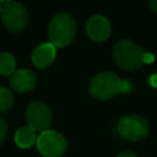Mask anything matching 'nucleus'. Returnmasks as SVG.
I'll use <instances>...</instances> for the list:
<instances>
[{"mask_svg":"<svg viewBox=\"0 0 157 157\" xmlns=\"http://www.w3.org/2000/svg\"><path fill=\"white\" fill-rule=\"evenodd\" d=\"M132 85L128 80H121L112 71H103L92 77L88 91L90 94L98 101H107L118 93H129Z\"/></svg>","mask_w":157,"mask_h":157,"instance_id":"nucleus-1","label":"nucleus"},{"mask_svg":"<svg viewBox=\"0 0 157 157\" xmlns=\"http://www.w3.org/2000/svg\"><path fill=\"white\" fill-rule=\"evenodd\" d=\"M48 36L56 48L69 45L76 36V22L67 12L56 13L49 22Z\"/></svg>","mask_w":157,"mask_h":157,"instance_id":"nucleus-2","label":"nucleus"},{"mask_svg":"<svg viewBox=\"0 0 157 157\" xmlns=\"http://www.w3.org/2000/svg\"><path fill=\"white\" fill-rule=\"evenodd\" d=\"M113 58L115 64L128 71L139 69L145 61V53L140 45L130 39H121L113 48Z\"/></svg>","mask_w":157,"mask_h":157,"instance_id":"nucleus-3","label":"nucleus"},{"mask_svg":"<svg viewBox=\"0 0 157 157\" xmlns=\"http://www.w3.org/2000/svg\"><path fill=\"white\" fill-rule=\"evenodd\" d=\"M1 20L7 31L20 33L28 25V11L18 1H11L2 6Z\"/></svg>","mask_w":157,"mask_h":157,"instance_id":"nucleus-4","label":"nucleus"},{"mask_svg":"<svg viewBox=\"0 0 157 157\" xmlns=\"http://www.w3.org/2000/svg\"><path fill=\"white\" fill-rule=\"evenodd\" d=\"M37 148L45 157H61L67 148L66 139L55 130H45L37 139Z\"/></svg>","mask_w":157,"mask_h":157,"instance_id":"nucleus-5","label":"nucleus"},{"mask_svg":"<svg viewBox=\"0 0 157 157\" xmlns=\"http://www.w3.org/2000/svg\"><path fill=\"white\" fill-rule=\"evenodd\" d=\"M118 134L129 141H140L145 139L148 134V124L147 121L135 114L123 117L117 125Z\"/></svg>","mask_w":157,"mask_h":157,"instance_id":"nucleus-6","label":"nucleus"},{"mask_svg":"<svg viewBox=\"0 0 157 157\" xmlns=\"http://www.w3.org/2000/svg\"><path fill=\"white\" fill-rule=\"evenodd\" d=\"M25 117H26L28 126L40 132L48 130L53 120L50 108L42 101L31 102L26 108Z\"/></svg>","mask_w":157,"mask_h":157,"instance_id":"nucleus-7","label":"nucleus"},{"mask_svg":"<svg viewBox=\"0 0 157 157\" xmlns=\"http://www.w3.org/2000/svg\"><path fill=\"white\" fill-rule=\"evenodd\" d=\"M9 83L10 87L18 93L29 92L37 85V76L29 69H18L10 76Z\"/></svg>","mask_w":157,"mask_h":157,"instance_id":"nucleus-8","label":"nucleus"},{"mask_svg":"<svg viewBox=\"0 0 157 157\" xmlns=\"http://www.w3.org/2000/svg\"><path fill=\"white\" fill-rule=\"evenodd\" d=\"M86 31L92 40L104 42L110 36V23L105 17L101 15H94L90 17L86 25Z\"/></svg>","mask_w":157,"mask_h":157,"instance_id":"nucleus-9","label":"nucleus"},{"mask_svg":"<svg viewBox=\"0 0 157 157\" xmlns=\"http://www.w3.org/2000/svg\"><path fill=\"white\" fill-rule=\"evenodd\" d=\"M56 56V47L48 42L39 44L32 53V63L38 69H47L49 67Z\"/></svg>","mask_w":157,"mask_h":157,"instance_id":"nucleus-10","label":"nucleus"},{"mask_svg":"<svg viewBox=\"0 0 157 157\" xmlns=\"http://www.w3.org/2000/svg\"><path fill=\"white\" fill-rule=\"evenodd\" d=\"M36 130L32 129L31 126H21L20 129L16 130L15 132V144L20 148H29L33 146L34 142H37V136H36Z\"/></svg>","mask_w":157,"mask_h":157,"instance_id":"nucleus-11","label":"nucleus"},{"mask_svg":"<svg viewBox=\"0 0 157 157\" xmlns=\"http://www.w3.org/2000/svg\"><path fill=\"white\" fill-rule=\"evenodd\" d=\"M16 60L12 54L5 52L0 54V74L4 76H10L12 75L16 70Z\"/></svg>","mask_w":157,"mask_h":157,"instance_id":"nucleus-12","label":"nucleus"},{"mask_svg":"<svg viewBox=\"0 0 157 157\" xmlns=\"http://www.w3.org/2000/svg\"><path fill=\"white\" fill-rule=\"evenodd\" d=\"M13 105V96L6 87H0V114L9 112Z\"/></svg>","mask_w":157,"mask_h":157,"instance_id":"nucleus-13","label":"nucleus"},{"mask_svg":"<svg viewBox=\"0 0 157 157\" xmlns=\"http://www.w3.org/2000/svg\"><path fill=\"white\" fill-rule=\"evenodd\" d=\"M6 136H7V124L2 118H0V145L5 141Z\"/></svg>","mask_w":157,"mask_h":157,"instance_id":"nucleus-14","label":"nucleus"},{"mask_svg":"<svg viewBox=\"0 0 157 157\" xmlns=\"http://www.w3.org/2000/svg\"><path fill=\"white\" fill-rule=\"evenodd\" d=\"M150 85L155 88H157V74H153L150 76Z\"/></svg>","mask_w":157,"mask_h":157,"instance_id":"nucleus-15","label":"nucleus"},{"mask_svg":"<svg viewBox=\"0 0 157 157\" xmlns=\"http://www.w3.org/2000/svg\"><path fill=\"white\" fill-rule=\"evenodd\" d=\"M148 2H150V7H151V10H152L153 12L157 13V0H148Z\"/></svg>","mask_w":157,"mask_h":157,"instance_id":"nucleus-16","label":"nucleus"},{"mask_svg":"<svg viewBox=\"0 0 157 157\" xmlns=\"http://www.w3.org/2000/svg\"><path fill=\"white\" fill-rule=\"evenodd\" d=\"M118 157H137L135 153H132V152H130V151H125V152H121Z\"/></svg>","mask_w":157,"mask_h":157,"instance_id":"nucleus-17","label":"nucleus"},{"mask_svg":"<svg viewBox=\"0 0 157 157\" xmlns=\"http://www.w3.org/2000/svg\"><path fill=\"white\" fill-rule=\"evenodd\" d=\"M152 60H153V56H152V55L145 54V58H144V61H145V63H150V61H152Z\"/></svg>","mask_w":157,"mask_h":157,"instance_id":"nucleus-18","label":"nucleus"},{"mask_svg":"<svg viewBox=\"0 0 157 157\" xmlns=\"http://www.w3.org/2000/svg\"><path fill=\"white\" fill-rule=\"evenodd\" d=\"M12 0H0V2H5V4H7V2H11Z\"/></svg>","mask_w":157,"mask_h":157,"instance_id":"nucleus-19","label":"nucleus"},{"mask_svg":"<svg viewBox=\"0 0 157 157\" xmlns=\"http://www.w3.org/2000/svg\"><path fill=\"white\" fill-rule=\"evenodd\" d=\"M1 10H2V6H1V2H0V13H1Z\"/></svg>","mask_w":157,"mask_h":157,"instance_id":"nucleus-20","label":"nucleus"}]
</instances>
